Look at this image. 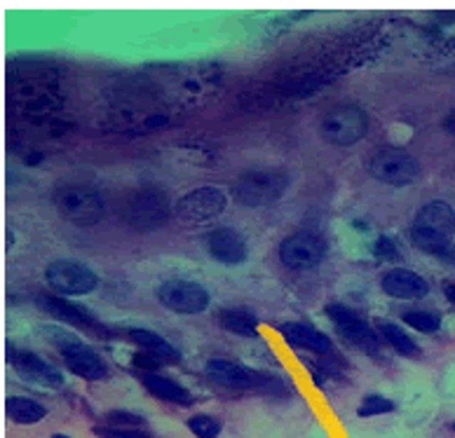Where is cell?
<instances>
[{
	"label": "cell",
	"mask_w": 455,
	"mask_h": 438,
	"mask_svg": "<svg viewBox=\"0 0 455 438\" xmlns=\"http://www.w3.org/2000/svg\"><path fill=\"white\" fill-rule=\"evenodd\" d=\"M7 361L12 363V368L19 372L23 380L28 382L40 385V387H50L59 389L63 385V377L57 368H52L50 363L40 359L33 352H21L14 350V347H7Z\"/></svg>",
	"instance_id": "4fadbf2b"
},
{
	"label": "cell",
	"mask_w": 455,
	"mask_h": 438,
	"mask_svg": "<svg viewBox=\"0 0 455 438\" xmlns=\"http://www.w3.org/2000/svg\"><path fill=\"white\" fill-rule=\"evenodd\" d=\"M141 382L150 394L157 396V399H162V401L179 403V405H190V403H193V396H190L188 389H183L179 382H174V380L159 375V372H141Z\"/></svg>",
	"instance_id": "d6986e66"
},
{
	"label": "cell",
	"mask_w": 455,
	"mask_h": 438,
	"mask_svg": "<svg viewBox=\"0 0 455 438\" xmlns=\"http://www.w3.org/2000/svg\"><path fill=\"white\" fill-rule=\"evenodd\" d=\"M127 338L132 340L134 345H139L141 350L146 352H153L157 356H162L164 361H174L179 359V352L174 350V347L167 343V340L162 335L153 333V330H143V328H132L130 333H127Z\"/></svg>",
	"instance_id": "7402d4cb"
},
{
	"label": "cell",
	"mask_w": 455,
	"mask_h": 438,
	"mask_svg": "<svg viewBox=\"0 0 455 438\" xmlns=\"http://www.w3.org/2000/svg\"><path fill=\"white\" fill-rule=\"evenodd\" d=\"M45 279L61 296H87L97 288L99 277L87 265L75 261H54L47 265Z\"/></svg>",
	"instance_id": "9c48e42d"
},
{
	"label": "cell",
	"mask_w": 455,
	"mask_h": 438,
	"mask_svg": "<svg viewBox=\"0 0 455 438\" xmlns=\"http://www.w3.org/2000/svg\"><path fill=\"white\" fill-rule=\"evenodd\" d=\"M169 199L167 194L153 188V185H141L130 192L122 194V199L117 202V216L134 230L148 232L169 221Z\"/></svg>",
	"instance_id": "6da1fadb"
},
{
	"label": "cell",
	"mask_w": 455,
	"mask_h": 438,
	"mask_svg": "<svg viewBox=\"0 0 455 438\" xmlns=\"http://www.w3.org/2000/svg\"><path fill=\"white\" fill-rule=\"evenodd\" d=\"M162 356H157V354H153V352H146V350H141V352H137L132 356V363L137 368H141V370H146V372H157L159 370V366H162Z\"/></svg>",
	"instance_id": "83f0119b"
},
{
	"label": "cell",
	"mask_w": 455,
	"mask_h": 438,
	"mask_svg": "<svg viewBox=\"0 0 455 438\" xmlns=\"http://www.w3.org/2000/svg\"><path fill=\"white\" fill-rule=\"evenodd\" d=\"M204 372L211 382L228 387V389H253L261 380L253 370L244 368L242 363L228 361V359H211L206 363Z\"/></svg>",
	"instance_id": "2e32d148"
},
{
	"label": "cell",
	"mask_w": 455,
	"mask_h": 438,
	"mask_svg": "<svg viewBox=\"0 0 455 438\" xmlns=\"http://www.w3.org/2000/svg\"><path fill=\"white\" fill-rule=\"evenodd\" d=\"M444 129L449 134H453L455 136V110H451L449 115H446V120H444Z\"/></svg>",
	"instance_id": "4dcf8cb0"
},
{
	"label": "cell",
	"mask_w": 455,
	"mask_h": 438,
	"mask_svg": "<svg viewBox=\"0 0 455 438\" xmlns=\"http://www.w3.org/2000/svg\"><path fill=\"white\" fill-rule=\"evenodd\" d=\"M38 305L43 307L47 314H52L57 321L68 323V326H78V328H85L90 330V333H97L103 335L106 330H103L101 323L94 319V316L85 310V307H80L75 303H68L66 298H59V296H40L38 298Z\"/></svg>",
	"instance_id": "5bb4252c"
},
{
	"label": "cell",
	"mask_w": 455,
	"mask_h": 438,
	"mask_svg": "<svg viewBox=\"0 0 455 438\" xmlns=\"http://www.w3.org/2000/svg\"><path fill=\"white\" fill-rule=\"evenodd\" d=\"M47 335H50L52 345L57 347L59 354L63 356L66 366L73 370L78 377L103 380L108 375L106 361H103L94 350H90V347H87L80 338H75L73 333L61 330V328H50L47 330Z\"/></svg>",
	"instance_id": "5b68a950"
},
{
	"label": "cell",
	"mask_w": 455,
	"mask_h": 438,
	"mask_svg": "<svg viewBox=\"0 0 455 438\" xmlns=\"http://www.w3.org/2000/svg\"><path fill=\"white\" fill-rule=\"evenodd\" d=\"M157 298L167 310L177 314H199L209 307V293L195 281L169 279L157 288Z\"/></svg>",
	"instance_id": "30bf717a"
},
{
	"label": "cell",
	"mask_w": 455,
	"mask_h": 438,
	"mask_svg": "<svg viewBox=\"0 0 455 438\" xmlns=\"http://www.w3.org/2000/svg\"><path fill=\"white\" fill-rule=\"evenodd\" d=\"M446 298H449L451 300V303L455 305V281H449V283H446Z\"/></svg>",
	"instance_id": "1f68e13d"
},
{
	"label": "cell",
	"mask_w": 455,
	"mask_h": 438,
	"mask_svg": "<svg viewBox=\"0 0 455 438\" xmlns=\"http://www.w3.org/2000/svg\"><path fill=\"white\" fill-rule=\"evenodd\" d=\"M373 254H376V258H380V261H397L399 258L394 241L389 237H378L376 244H373Z\"/></svg>",
	"instance_id": "f546056e"
},
{
	"label": "cell",
	"mask_w": 455,
	"mask_h": 438,
	"mask_svg": "<svg viewBox=\"0 0 455 438\" xmlns=\"http://www.w3.org/2000/svg\"><path fill=\"white\" fill-rule=\"evenodd\" d=\"M326 314H329V319L336 323L340 335L350 340L357 350H362L366 354L378 352L380 340L376 335V330H373L357 312H352L350 307H342V305H329L326 307Z\"/></svg>",
	"instance_id": "8fae6325"
},
{
	"label": "cell",
	"mask_w": 455,
	"mask_h": 438,
	"mask_svg": "<svg viewBox=\"0 0 455 438\" xmlns=\"http://www.w3.org/2000/svg\"><path fill=\"white\" fill-rule=\"evenodd\" d=\"M52 199L57 214L66 218L68 223L78 225V228H92V225L101 223L103 216H106L99 192L87 188V185L78 183L61 185V188L54 190Z\"/></svg>",
	"instance_id": "3957f363"
},
{
	"label": "cell",
	"mask_w": 455,
	"mask_h": 438,
	"mask_svg": "<svg viewBox=\"0 0 455 438\" xmlns=\"http://www.w3.org/2000/svg\"><path fill=\"white\" fill-rule=\"evenodd\" d=\"M380 335L387 340V345H392V350H397L404 356H416L420 352L418 345L413 343V338L406 333L402 326H397V323H389V321L380 323Z\"/></svg>",
	"instance_id": "603a6c76"
},
{
	"label": "cell",
	"mask_w": 455,
	"mask_h": 438,
	"mask_svg": "<svg viewBox=\"0 0 455 438\" xmlns=\"http://www.w3.org/2000/svg\"><path fill=\"white\" fill-rule=\"evenodd\" d=\"M366 129H369L366 113L352 103L333 105L331 110L324 113L322 125H319V132H322L324 139L333 145H342V148L362 141Z\"/></svg>",
	"instance_id": "8992f818"
},
{
	"label": "cell",
	"mask_w": 455,
	"mask_h": 438,
	"mask_svg": "<svg viewBox=\"0 0 455 438\" xmlns=\"http://www.w3.org/2000/svg\"><path fill=\"white\" fill-rule=\"evenodd\" d=\"M219 323L230 333H237V335H244V338H251L256 335L258 330V316L244 310V307H223L219 312Z\"/></svg>",
	"instance_id": "ffe728a7"
},
{
	"label": "cell",
	"mask_w": 455,
	"mask_h": 438,
	"mask_svg": "<svg viewBox=\"0 0 455 438\" xmlns=\"http://www.w3.org/2000/svg\"><path fill=\"white\" fill-rule=\"evenodd\" d=\"M380 286L387 296L397 300H420L429 293L427 279H422L420 274L411 270H389L382 274Z\"/></svg>",
	"instance_id": "e0dca14e"
},
{
	"label": "cell",
	"mask_w": 455,
	"mask_h": 438,
	"mask_svg": "<svg viewBox=\"0 0 455 438\" xmlns=\"http://www.w3.org/2000/svg\"><path fill=\"white\" fill-rule=\"evenodd\" d=\"M226 209V194L221 188H211V185H204V188H195L186 192L174 207V214L183 225H204L219 218Z\"/></svg>",
	"instance_id": "ba28073f"
},
{
	"label": "cell",
	"mask_w": 455,
	"mask_h": 438,
	"mask_svg": "<svg viewBox=\"0 0 455 438\" xmlns=\"http://www.w3.org/2000/svg\"><path fill=\"white\" fill-rule=\"evenodd\" d=\"M289 178L275 169H251L244 172L233 185V197L242 207L256 209V207H270L282 197Z\"/></svg>",
	"instance_id": "277c9868"
},
{
	"label": "cell",
	"mask_w": 455,
	"mask_h": 438,
	"mask_svg": "<svg viewBox=\"0 0 455 438\" xmlns=\"http://www.w3.org/2000/svg\"><path fill=\"white\" fill-rule=\"evenodd\" d=\"M369 174L376 181L385 185H394V188H404L411 185L420 176L418 160L409 155L406 150L399 148H380L369 157Z\"/></svg>",
	"instance_id": "52a82bcc"
},
{
	"label": "cell",
	"mask_w": 455,
	"mask_h": 438,
	"mask_svg": "<svg viewBox=\"0 0 455 438\" xmlns=\"http://www.w3.org/2000/svg\"><path fill=\"white\" fill-rule=\"evenodd\" d=\"M188 429L197 438H219L221 434V419L211 415H193L188 419Z\"/></svg>",
	"instance_id": "d4e9b609"
},
{
	"label": "cell",
	"mask_w": 455,
	"mask_h": 438,
	"mask_svg": "<svg viewBox=\"0 0 455 438\" xmlns=\"http://www.w3.org/2000/svg\"><path fill=\"white\" fill-rule=\"evenodd\" d=\"M5 412L17 424H38L47 415V408L33 399H26V396H10L5 401Z\"/></svg>",
	"instance_id": "44dd1931"
},
{
	"label": "cell",
	"mask_w": 455,
	"mask_h": 438,
	"mask_svg": "<svg viewBox=\"0 0 455 438\" xmlns=\"http://www.w3.org/2000/svg\"><path fill=\"white\" fill-rule=\"evenodd\" d=\"M455 232V211L441 199L427 202L413 221L411 239L420 251L427 254H446Z\"/></svg>",
	"instance_id": "7a4b0ae2"
},
{
	"label": "cell",
	"mask_w": 455,
	"mask_h": 438,
	"mask_svg": "<svg viewBox=\"0 0 455 438\" xmlns=\"http://www.w3.org/2000/svg\"><path fill=\"white\" fill-rule=\"evenodd\" d=\"M451 429H453V432H455V422H453V424H451Z\"/></svg>",
	"instance_id": "836d02e7"
},
{
	"label": "cell",
	"mask_w": 455,
	"mask_h": 438,
	"mask_svg": "<svg viewBox=\"0 0 455 438\" xmlns=\"http://www.w3.org/2000/svg\"><path fill=\"white\" fill-rule=\"evenodd\" d=\"M324 258V241L313 232H296L282 239L279 261L291 270H313Z\"/></svg>",
	"instance_id": "7c38bea8"
},
{
	"label": "cell",
	"mask_w": 455,
	"mask_h": 438,
	"mask_svg": "<svg viewBox=\"0 0 455 438\" xmlns=\"http://www.w3.org/2000/svg\"><path fill=\"white\" fill-rule=\"evenodd\" d=\"M106 419L110 422V427H139L141 424V417L134 415V412H125V410H110Z\"/></svg>",
	"instance_id": "f1b7e54d"
},
{
	"label": "cell",
	"mask_w": 455,
	"mask_h": 438,
	"mask_svg": "<svg viewBox=\"0 0 455 438\" xmlns=\"http://www.w3.org/2000/svg\"><path fill=\"white\" fill-rule=\"evenodd\" d=\"M94 434L99 438H153L148 432H141L139 427H97Z\"/></svg>",
	"instance_id": "4316f807"
},
{
	"label": "cell",
	"mask_w": 455,
	"mask_h": 438,
	"mask_svg": "<svg viewBox=\"0 0 455 438\" xmlns=\"http://www.w3.org/2000/svg\"><path fill=\"white\" fill-rule=\"evenodd\" d=\"M282 338L289 343L293 350H308L315 354H329L331 352V340L324 333H319L317 328L308 326V323H284Z\"/></svg>",
	"instance_id": "ac0fdd59"
},
{
	"label": "cell",
	"mask_w": 455,
	"mask_h": 438,
	"mask_svg": "<svg viewBox=\"0 0 455 438\" xmlns=\"http://www.w3.org/2000/svg\"><path fill=\"white\" fill-rule=\"evenodd\" d=\"M52 438H70V436H63V434H54Z\"/></svg>",
	"instance_id": "d6a6232c"
},
{
	"label": "cell",
	"mask_w": 455,
	"mask_h": 438,
	"mask_svg": "<svg viewBox=\"0 0 455 438\" xmlns=\"http://www.w3.org/2000/svg\"><path fill=\"white\" fill-rule=\"evenodd\" d=\"M402 319H404L406 326L416 328V330H420V333H427V335L436 333L439 326H441V319L432 312H406Z\"/></svg>",
	"instance_id": "cb8c5ba5"
},
{
	"label": "cell",
	"mask_w": 455,
	"mask_h": 438,
	"mask_svg": "<svg viewBox=\"0 0 455 438\" xmlns=\"http://www.w3.org/2000/svg\"><path fill=\"white\" fill-rule=\"evenodd\" d=\"M206 249L211 258L223 265H239L246 261V241L242 234L230 228H216L206 234Z\"/></svg>",
	"instance_id": "9a60e30c"
},
{
	"label": "cell",
	"mask_w": 455,
	"mask_h": 438,
	"mask_svg": "<svg viewBox=\"0 0 455 438\" xmlns=\"http://www.w3.org/2000/svg\"><path fill=\"white\" fill-rule=\"evenodd\" d=\"M394 410V403L385 399V396H366L364 403L357 408V415L359 417H376V415H385V412H392Z\"/></svg>",
	"instance_id": "484cf974"
}]
</instances>
